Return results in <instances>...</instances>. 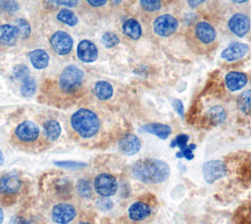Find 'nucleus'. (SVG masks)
Wrapping results in <instances>:
<instances>
[{
  "label": "nucleus",
  "mask_w": 251,
  "mask_h": 224,
  "mask_svg": "<svg viewBox=\"0 0 251 224\" xmlns=\"http://www.w3.org/2000/svg\"><path fill=\"white\" fill-rule=\"evenodd\" d=\"M131 172L135 179L142 183L159 184L170 176V167L165 161L146 158L136 161L131 167Z\"/></svg>",
  "instance_id": "f257e3e1"
},
{
  "label": "nucleus",
  "mask_w": 251,
  "mask_h": 224,
  "mask_svg": "<svg viewBox=\"0 0 251 224\" xmlns=\"http://www.w3.org/2000/svg\"><path fill=\"white\" fill-rule=\"evenodd\" d=\"M41 132L39 127L32 121H24L14 130L10 142L20 150L32 151L40 141Z\"/></svg>",
  "instance_id": "f03ea898"
},
{
  "label": "nucleus",
  "mask_w": 251,
  "mask_h": 224,
  "mask_svg": "<svg viewBox=\"0 0 251 224\" xmlns=\"http://www.w3.org/2000/svg\"><path fill=\"white\" fill-rule=\"evenodd\" d=\"M71 125L81 138L89 139L98 132L100 122L93 111L86 108H80L73 114Z\"/></svg>",
  "instance_id": "7ed1b4c3"
},
{
  "label": "nucleus",
  "mask_w": 251,
  "mask_h": 224,
  "mask_svg": "<svg viewBox=\"0 0 251 224\" xmlns=\"http://www.w3.org/2000/svg\"><path fill=\"white\" fill-rule=\"evenodd\" d=\"M83 80V72L74 66H68L66 67L59 77V86L64 92L71 93L75 90H76Z\"/></svg>",
  "instance_id": "20e7f679"
},
{
  "label": "nucleus",
  "mask_w": 251,
  "mask_h": 224,
  "mask_svg": "<svg viewBox=\"0 0 251 224\" xmlns=\"http://www.w3.org/2000/svg\"><path fill=\"white\" fill-rule=\"evenodd\" d=\"M22 187V180L15 172H6L0 175V196L5 199L16 196Z\"/></svg>",
  "instance_id": "39448f33"
},
{
  "label": "nucleus",
  "mask_w": 251,
  "mask_h": 224,
  "mask_svg": "<svg viewBox=\"0 0 251 224\" xmlns=\"http://www.w3.org/2000/svg\"><path fill=\"white\" fill-rule=\"evenodd\" d=\"M95 192L101 196H111L115 195L118 190V182L116 178L108 173H101L97 175L93 182Z\"/></svg>",
  "instance_id": "423d86ee"
},
{
  "label": "nucleus",
  "mask_w": 251,
  "mask_h": 224,
  "mask_svg": "<svg viewBox=\"0 0 251 224\" xmlns=\"http://www.w3.org/2000/svg\"><path fill=\"white\" fill-rule=\"evenodd\" d=\"M203 177L207 183H214L226 174V166L221 160H211L202 167Z\"/></svg>",
  "instance_id": "0eeeda50"
},
{
  "label": "nucleus",
  "mask_w": 251,
  "mask_h": 224,
  "mask_svg": "<svg viewBox=\"0 0 251 224\" xmlns=\"http://www.w3.org/2000/svg\"><path fill=\"white\" fill-rule=\"evenodd\" d=\"M177 25L178 23L175 17L169 14H166V15L159 16L154 21L153 28L157 34L161 36H169L176 30Z\"/></svg>",
  "instance_id": "6e6552de"
},
{
  "label": "nucleus",
  "mask_w": 251,
  "mask_h": 224,
  "mask_svg": "<svg viewBox=\"0 0 251 224\" xmlns=\"http://www.w3.org/2000/svg\"><path fill=\"white\" fill-rule=\"evenodd\" d=\"M75 208L70 203L55 204L51 211V218L57 224H68L75 217Z\"/></svg>",
  "instance_id": "1a4fd4ad"
},
{
  "label": "nucleus",
  "mask_w": 251,
  "mask_h": 224,
  "mask_svg": "<svg viewBox=\"0 0 251 224\" xmlns=\"http://www.w3.org/2000/svg\"><path fill=\"white\" fill-rule=\"evenodd\" d=\"M50 43L55 52L59 55H66L72 50L73 38L69 33L63 30H58L52 34Z\"/></svg>",
  "instance_id": "9d476101"
},
{
  "label": "nucleus",
  "mask_w": 251,
  "mask_h": 224,
  "mask_svg": "<svg viewBox=\"0 0 251 224\" xmlns=\"http://www.w3.org/2000/svg\"><path fill=\"white\" fill-rule=\"evenodd\" d=\"M250 27L249 18L241 13L234 14L228 21V28L232 33L237 36L245 35Z\"/></svg>",
  "instance_id": "9b49d317"
},
{
  "label": "nucleus",
  "mask_w": 251,
  "mask_h": 224,
  "mask_svg": "<svg viewBox=\"0 0 251 224\" xmlns=\"http://www.w3.org/2000/svg\"><path fill=\"white\" fill-rule=\"evenodd\" d=\"M77 57L86 63L94 62L98 55L96 45L90 40H82L77 45Z\"/></svg>",
  "instance_id": "f8f14e48"
},
{
  "label": "nucleus",
  "mask_w": 251,
  "mask_h": 224,
  "mask_svg": "<svg viewBox=\"0 0 251 224\" xmlns=\"http://www.w3.org/2000/svg\"><path fill=\"white\" fill-rule=\"evenodd\" d=\"M20 37L19 31L14 25L1 24L0 25V45L13 46Z\"/></svg>",
  "instance_id": "ddd939ff"
},
{
  "label": "nucleus",
  "mask_w": 251,
  "mask_h": 224,
  "mask_svg": "<svg viewBox=\"0 0 251 224\" xmlns=\"http://www.w3.org/2000/svg\"><path fill=\"white\" fill-rule=\"evenodd\" d=\"M141 142L139 139L132 134L123 137L119 141L120 150L126 155H133L139 151Z\"/></svg>",
  "instance_id": "4468645a"
},
{
  "label": "nucleus",
  "mask_w": 251,
  "mask_h": 224,
  "mask_svg": "<svg viewBox=\"0 0 251 224\" xmlns=\"http://www.w3.org/2000/svg\"><path fill=\"white\" fill-rule=\"evenodd\" d=\"M249 47L245 43H232L228 47L223 50L222 58L226 61H234L237 59L242 58L248 52Z\"/></svg>",
  "instance_id": "2eb2a0df"
},
{
  "label": "nucleus",
  "mask_w": 251,
  "mask_h": 224,
  "mask_svg": "<svg viewBox=\"0 0 251 224\" xmlns=\"http://www.w3.org/2000/svg\"><path fill=\"white\" fill-rule=\"evenodd\" d=\"M151 214L150 206L143 201H135L128 208V216L133 221H142Z\"/></svg>",
  "instance_id": "dca6fc26"
},
{
  "label": "nucleus",
  "mask_w": 251,
  "mask_h": 224,
  "mask_svg": "<svg viewBox=\"0 0 251 224\" xmlns=\"http://www.w3.org/2000/svg\"><path fill=\"white\" fill-rule=\"evenodd\" d=\"M195 35L203 43H210L216 37L214 28L207 22H199L195 26Z\"/></svg>",
  "instance_id": "f3484780"
},
{
  "label": "nucleus",
  "mask_w": 251,
  "mask_h": 224,
  "mask_svg": "<svg viewBox=\"0 0 251 224\" xmlns=\"http://www.w3.org/2000/svg\"><path fill=\"white\" fill-rule=\"evenodd\" d=\"M247 84V76L241 72H229L226 76V85L230 91L242 88Z\"/></svg>",
  "instance_id": "a211bd4d"
},
{
  "label": "nucleus",
  "mask_w": 251,
  "mask_h": 224,
  "mask_svg": "<svg viewBox=\"0 0 251 224\" xmlns=\"http://www.w3.org/2000/svg\"><path fill=\"white\" fill-rule=\"evenodd\" d=\"M29 60L35 69H44L47 67L49 62V55L43 49H35L29 52Z\"/></svg>",
  "instance_id": "6ab92c4d"
},
{
  "label": "nucleus",
  "mask_w": 251,
  "mask_h": 224,
  "mask_svg": "<svg viewBox=\"0 0 251 224\" xmlns=\"http://www.w3.org/2000/svg\"><path fill=\"white\" fill-rule=\"evenodd\" d=\"M141 129L147 133L157 136L158 138H160L162 140L167 139L172 133V129L170 126L165 125V124H160V123L147 124V125H144Z\"/></svg>",
  "instance_id": "aec40b11"
},
{
  "label": "nucleus",
  "mask_w": 251,
  "mask_h": 224,
  "mask_svg": "<svg viewBox=\"0 0 251 224\" xmlns=\"http://www.w3.org/2000/svg\"><path fill=\"white\" fill-rule=\"evenodd\" d=\"M43 133L48 140H56L61 135V126L56 120H47L43 123Z\"/></svg>",
  "instance_id": "412c9836"
},
{
  "label": "nucleus",
  "mask_w": 251,
  "mask_h": 224,
  "mask_svg": "<svg viewBox=\"0 0 251 224\" xmlns=\"http://www.w3.org/2000/svg\"><path fill=\"white\" fill-rule=\"evenodd\" d=\"M94 94L100 100H107L113 95V86L106 81H99L94 85Z\"/></svg>",
  "instance_id": "4be33fe9"
},
{
  "label": "nucleus",
  "mask_w": 251,
  "mask_h": 224,
  "mask_svg": "<svg viewBox=\"0 0 251 224\" xmlns=\"http://www.w3.org/2000/svg\"><path fill=\"white\" fill-rule=\"evenodd\" d=\"M124 33L131 39H138L141 36V26L134 19L126 20L123 25Z\"/></svg>",
  "instance_id": "5701e85b"
},
{
  "label": "nucleus",
  "mask_w": 251,
  "mask_h": 224,
  "mask_svg": "<svg viewBox=\"0 0 251 224\" xmlns=\"http://www.w3.org/2000/svg\"><path fill=\"white\" fill-rule=\"evenodd\" d=\"M75 189H76L77 194L83 198H89L92 196L93 186L91 185V183L88 179H85V178L79 179L76 182Z\"/></svg>",
  "instance_id": "b1692460"
},
{
  "label": "nucleus",
  "mask_w": 251,
  "mask_h": 224,
  "mask_svg": "<svg viewBox=\"0 0 251 224\" xmlns=\"http://www.w3.org/2000/svg\"><path fill=\"white\" fill-rule=\"evenodd\" d=\"M208 115H209L211 121L216 125L223 123L226 120V116L225 109L219 105H216V106H213L212 108H210Z\"/></svg>",
  "instance_id": "393cba45"
},
{
  "label": "nucleus",
  "mask_w": 251,
  "mask_h": 224,
  "mask_svg": "<svg viewBox=\"0 0 251 224\" xmlns=\"http://www.w3.org/2000/svg\"><path fill=\"white\" fill-rule=\"evenodd\" d=\"M35 81L31 77H27L25 80L23 81V84L21 85V94L25 97H30L35 92Z\"/></svg>",
  "instance_id": "a878e982"
},
{
  "label": "nucleus",
  "mask_w": 251,
  "mask_h": 224,
  "mask_svg": "<svg viewBox=\"0 0 251 224\" xmlns=\"http://www.w3.org/2000/svg\"><path fill=\"white\" fill-rule=\"evenodd\" d=\"M57 19H58L60 22L64 23V24H66V25H68V26H75V25H76V23H77V18H76V16L74 14V12H72V11L69 10V9H62V10L58 13Z\"/></svg>",
  "instance_id": "bb28decb"
},
{
  "label": "nucleus",
  "mask_w": 251,
  "mask_h": 224,
  "mask_svg": "<svg viewBox=\"0 0 251 224\" xmlns=\"http://www.w3.org/2000/svg\"><path fill=\"white\" fill-rule=\"evenodd\" d=\"M14 26L17 28V29L19 31V35L23 39H25V38H27L29 36L31 28H30L29 23L26 20H25V19H17L15 21Z\"/></svg>",
  "instance_id": "cd10ccee"
},
{
  "label": "nucleus",
  "mask_w": 251,
  "mask_h": 224,
  "mask_svg": "<svg viewBox=\"0 0 251 224\" xmlns=\"http://www.w3.org/2000/svg\"><path fill=\"white\" fill-rule=\"evenodd\" d=\"M238 105L242 112L245 114H249L250 112V90L247 89L243 93L240 94L238 98Z\"/></svg>",
  "instance_id": "c85d7f7f"
},
{
  "label": "nucleus",
  "mask_w": 251,
  "mask_h": 224,
  "mask_svg": "<svg viewBox=\"0 0 251 224\" xmlns=\"http://www.w3.org/2000/svg\"><path fill=\"white\" fill-rule=\"evenodd\" d=\"M13 76L17 79V80H20V81H24L25 80L27 77H29V71H28V68L24 65V64H19V65H16L13 69Z\"/></svg>",
  "instance_id": "c756f323"
},
{
  "label": "nucleus",
  "mask_w": 251,
  "mask_h": 224,
  "mask_svg": "<svg viewBox=\"0 0 251 224\" xmlns=\"http://www.w3.org/2000/svg\"><path fill=\"white\" fill-rule=\"evenodd\" d=\"M101 41L108 48L109 47H114L119 43V37L116 33H114L112 31H107L102 35Z\"/></svg>",
  "instance_id": "7c9ffc66"
},
{
  "label": "nucleus",
  "mask_w": 251,
  "mask_h": 224,
  "mask_svg": "<svg viewBox=\"0 0 251 224\" xmlns=\"http://www.w3.org/2000/svg\"><path fill=\"white\" fill-rule=\"evenodd\" d=\"M55 165L62 168L70 169V170H77V169L86 167V163L76 162V161H57L55 162Z\"/></svg>",
  "instance_id": "2f4dec72"
},
{
  "label": "nucleus",
  "mask_w": 251,
  "mask_h": 224,
  "mask_svg": "<svg viewBox=\"0 0 251 224\" xmlns=\"http://www.w3.org/2000/svg\"><path fill=\"white\" fill-rule=\"evenodd\" d=\"M141 7L149 12H154L160 9L161 0H140Z\"/></svg>",
  "instance_id": "473e14b6"
},
{
  "label": "nucleus",
  "mask_w": 251,
  "mask_h": 224,
  "mask_svg": "<svg viewBox=\"0 0 251 224\" xmlns=\"http://www.w3.org/2000/svg\"><path fill=\"white\" fill-rule=\"evenodd\" d=\"M196 148V145L195 144H193V143H191V144H187L185 147H183V148H181L180 149V151H178L177 153H176V157H185L186 159H188V160H191L193 157H194V155H193V153H192V151H193V149H195Z\"/></svg>",
  "instance_id": "72a5a7b5"
},
{
  "label": "nucleus",
  "mask_w": 251,
  "mask_h": 224,
  "mask_svg": "<svg viewBox=\"0 0 251 224\" xmlns=\"http://www.w3.org/2000/svg\"><path fill=\"white\" fill-rule=\"evenodd\" d=\"M188 136L185 135V134H180L178 136L176 137V139L171 142V146L172 147H175V146H178L179 149L185 147L187 145V142H188Z\"/></svg>",
  "instance_id": "f704fd0d"
},
{
  "label": "nucleus",
  "mask_w": 251,
  "mask_h": 224,
  "mask_svg": "<svg viewBox=\"0 0 251 224\" xmlns=\"http://www.w3.org/2000/svg\"><path fill=\"white\" fill-rule=\"evenodd\" d=\"M96 206H97L100 210L106 211V210L112 209V207L114 206V203H113V201H112L109 197H107V196H102V197H100V198L97 199V201H96Z\"/></svg>",
  "instance_id": "c9c22d12"
},
{
  "label": "nucleus",
  "mask_w": 251,
  "mask_h": 224,
  "mask_svg": "<svg viewBox=\"0 0 251 224\" xmlns=\"http://www.w3.org/2000/svg\"><path fill=\"white\" fill-rule=\"evenodd\" d=\"M20 9V5L16 0H5L4 2V13L13 14Z\"/></svg>",
  "instance_id": "e433bc0d"
},
{
  "label": "nucleus",
  "mask_w": 251,
  "mask_h": 224,
  "mask_svg": "<svg viewBox=\"0 0 251 224\" xmlns=\"http://www.w3.org/2000/svg\"><path fill=\"white\" fill-rule=\"evenodd\" d=\"M174 109L178 113V115H180L181 117H183V104L179 99H175L172 103Z\"/></svg>",
  "instance_id": "4c0bfd02"
},
{
  "label": "nucleus",
  "mask_w": 251,
  "mask_h": 224,
  "mask_svg": "<svg viewBox=\"0 0 251 224\" xmlns=\"http://www.w3.org/2000/svg\"><path fill=\"white\" fill-rule=\"evenodd\" d=\"M57 1L60 5L67 6V7H75L78 2V0H57Z\"/></svg>",
  "instance_id": "58836bf2"
},
{
  "label": "nucleus",
  "mask_w": 251,
  "mask_h": 224,
  "mask_svg": "<svg viewBox=\"0 0 251 224\" xmlns=\"http://www.w3.org/2000/svg\"><path fill=\"white\" fill-rule=\"evenodd\" d=\"M91 6L93 7H100V6H103L107 0H86Z\"/></svg>",
  "instance_id": "ea45409f"
},
{
  "label": "nucleus",
  "mask_w": 251,
  "mask_h": 224,
  "mask_svg": "<svg viewBox=\"0 0 251 224\" xmlns=\"http://www.w3.org/2000/svg\"><path fill=\"white\" fill-rule=\"evenodd\" d=\"M205 0H187L188 5L191 8H196L197 6H199L201 3H203Z\"/></svg>",
  "instance_id": "a19ab883"
},
{
  "label": "nucleus",
  "mask_w": 251,
  "mask_h": 224,
  "mask_svg": "<svg viewBox=\"0 0 251 224\" xmlns=\"http://www.w3.org/2000/svg\"><path fill=\"white\" fill-rule=\"evenodd\" d=\"M4 161H5V157H4V154H3V152H2V150L0 148V166L3 165Z\"/></svg>",
  "instance_id": "79ce46f5"
},
{
  "label": "nucleus",
  "mask_w": 251,
  "mask_h": 224,
  "mask_svg": "<svg viewBox=\"0 0 251 224\" xmlns=\"http://www.w3.org/2000/svg\"><path fill=\"white\" fill-rule=\"evenodd\" d=\"M4 2L5 0H0V14L4 13Z\"/></svg>",
  "instance_id": "37998d69"
},
{
  "label": "nucleus",
  "mask_w": 251,
  "mask_h": 224,
  "mask_svg": "<svg viewBox=\"0 0 251 224\" xmlns=\"http://www.w3.org/2000/svg\"><path fill=\"white\" fill-rule=\"evenodd\" d=\"M4 220V212H3V209L0 207V224H2Z\"/></svg>",
  "instance_id": "c03bdc74"
},
{
  "label": "nucleus",
  "mask_w": 251,
  "mask_h": 224,
  "mask_svg": "<svg viewBox=\"0 0 251 224\" xmlns=\"http://www.w3.org/2000/svg\"><path fill=\"white\" fill-rule=\"evenodd\" d=\"M231 1L236 2V3H243V2H246V1H248V0H231Z\"/></svg>",
  "instance_id": "a18cd8bd"
},
{
  "label": "nucleus",
  "mask_w": 251,
  "mask_h": 224,
  "mask_svg": "<svg viewBox=\"0 0 251 224\" xmlns=\"http://www.w3.org/2000/svg\"><path fill=\"white\" fill-rule=\"evenodd\" d=\"M77 224H91V223H89V222H84V221H82V222H78Z\"/></svg>",
  "instance_id": "49530a36"
}]
</instances>
